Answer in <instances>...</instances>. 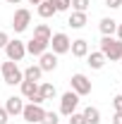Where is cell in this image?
Instances as JSON below:
<instances>
[{"mask_svg": "<svg viewBox=\"0 0 122 124\" xmlns=\"http://www.w3.org/2000/svg\"><path fill=\"white\" fill-rule=\"evenodd\" d=\"M105 55H103V53H101V50H98V53H89V55H86V64H89V67H91V69H103V64H105Z\"/></svg>", "mask_w": 122, "mask_h": 124, "instance_id": "cell-13", "label": "cell"}, {"mask_svg": "<svg viewBox=\"0 0 122 124\" xmlns=\"http://www.w3.org/2000/svg\"><path fill=\"white\" fill-rule=\"evenodd\" d=\"M19 88H22V95L24 98H34L36 93H38V84L36 81H26V79H22V84H19Z\"/></svg>", "mask_w": 122, "mask_h": 124, "instance_id": "cell-15", "label": "cell"}, {"mask_svg": "<svg viewBox=\"0 0 122 124\" xmlns=\"http://www.w3.org/2000/svg\"><path fill=\"white\" fill-rule=\"evenodd\" d=\"M53 5H55V10H58V12H65V10H70V7H72V0H53Z\"/></svg>", "mask_w": 122, "mask_h": 124, "instance_id": "cell-24", "label": "cell"}, {"mask_svg": "<svg viewBox=\"0 0 122 124\" xmlns=\"http://www.w3.org/2000/svg\"><path fill=\"white\" fill-rule=\"evenodd\" d=\"M29 2H31V5H38V2H41V0H29Z\"/></svg>", "mask_w": 122, "mask_h": 124, "instance_id": "cell-34", "label": "cell"}, {"mask_svg": "<svg viewBox=\"0 0 122 124\" xmlns=\"http://www.w3.org/2000/svg\"><path fill=\"white\" fill-rule=\"evenodd\" d=\"M48 46H50V41H43V38H36V36H34L29 43H26V53L36 55V57H41V55L48 50Z\"/></svg>", "mask_w": 122, "mask_h": 124, "instance_id": "cell-9", "label": "cell"}, {"mask_svg": "<svg viewBox=\"0 0 122 124\" xmlns=\"http://www.w3.org/2000/svg\"><path fill=\"white\" fill-rule=\"evenodd\" d=\"M70 53H72L74 57H86V55H89V41H84V38H77V41H72Z\"/></svg>", "mask_w": 122, "mask_h": 124, "instance_id": "cell-12", "label": "cell"}, {"mask_svg": "<svg viewBox=\"0 0 122 124\" xmlns=\"http://www.w3.org/2000/svg\"><path fill=\"white\" fill-rule=\"evenodd\" d=\"M70 84H72V91H74L77 95H89V93H91V81H89L86 74H72Z\"/></svg>", "mask_w": 122, "mask_h": 124, "instance_id": "cell-7", "label": "cell"}, {"mask_svg": "<svg viewBox=\"0 0 122 124\" xmlns=\"http://www.w3.org/2000/svg\"><path fill=\"white\" fill-rule=\"evenodd\" d=\"M7 119H10L7 110H5V108H0V124H7Z\"/></svg>", "mask_w": 122, "mask_h": 124, "instance_id": "cell-29", "label": "cell"}, {"mask_svg": "<svg viewBox=\"0 0 122 124\" xmlns=\"http://www.w3.org/2000/svg\"><path fill=\"white\" fill-rule=\"evenodd\" d=\"M115 33H117V38L122 41V24H117V31H115Z\"/></svg>", "mask_w": 122, "mask_h": 124, "instance_id": "cell-32", "label": "cell"}, {"mask_svg": "<svg viewBox=\"0 0 122 124\" xmlns=\"http://www.w3.org/2000/svg\"><path fill=\"white\" fill-rule=\"evenodd\" d=\"M38 93H41V95H43V100H53V98H55V86H53V84H38Z\"/></svg>", "mask_w": 122, "mask_h": 124, "instance_id": "cell-20", "label": "cell"}, {"mask_svg": "<svg viewBox=\"0 0 122 124\" xmlns=\"http://www.w3.org/2000/svg\"><path fill=\"white\" fill-rule=\"evenodd\" d=\"M38 124H60V117H58V112H46Z\"/></svg>", "mask_w": 122, "mask_h": 124, "instance_id": "cell-23", "label": "cell"}, {"mask_svg": "<svg viewBox=\"0 0 122 124\" xmlns=\"http://www.w3.org/2000/svg\"><path fill=\"white\" fill-rule=\"evenodd\" d=\"M22 74H24V79H26V81H36V84H38V81H41V74H43V69H41L38 64H29Z\"/></svg>", "mask_w": 122, "mask_h": 124, "instance_id": "cell-17", "label": "cell"}, {"mask_svg": "<svg viewBox=\"0 0 122 124\" xmlns=\"http://www.w3.org/2000/svg\"><path fill=\"white\" fill-rule=\"evenodd\" d=\"M67 24L72 29H84L86 26V12H72L70 19H67Z\"/></svg>", "mask_w": 122, "mask_h": 124, "instance_id": "cell-16", "label": "cell"}, {"mask_svg": "<svg viewBox=\"0 0 122 124\" xmlns=\"http://www.w3.org/2000/svg\"><path fill=\"white\" fill-rule=\"evenodd\" d=\"M43 115H46L43 105H36V103H29V105H24V110H22L24 122H29V124H38L43 119Z\"/></svg>", "mask_w": 122, "mask_h": 124, "instance_id": "cell-3", "label": "cell"}, {"mask_svg": "<svg viewBox=\"0 0 122 124\" xmlns=\"http://www.w3.org/2000/svg\"><path fill=\"white\" fill-rule=\"evenodd\" d=\"M115 31H117V22H115V19H110V17L101 19V33H103V36H113Z\"/></svg>", "mask_w": 122, "mask_h": 124, "instance_id": "cell-18", "label": "cell"}, {"mask_svg": "<svg viewBox=\"0 0 122 124\" xmlns=\"http://www.w3.org/2000/svg\"><path fill=\"white\" fill-rule=\"evenodd\" d=\"M7 2H10V5H19L22 0H7Z\"/></svg>", "mask_w": 122, "mask_h": 124, "instance_id": "cell-33", "label": "cell"}, {"mask_svg": "<svg viewBox=\"0 0 122 124\" xmlns=\"http://www.w3.org/2000/svg\"><path fill=\"white\" fill-rule=\"evenodd\" d=\"M91 5V0H72V10L74 12H86Z\"/></svg>", "mask_w": 122, "mask_h": 124, "instance_id": "cell-22", "label": "cell"}, {"mask_svg": "<svg viewBox=\"0 0 122 124\" xmlns=\"http://www.w3.org/2000/svg\"><path fill=\"white\" fill-rule=\"evenodd\" d=\"M77 105H79V95H77L74 91H67L60 98V112L65 117H70L72 112H77Z\"/></svg>", "mask_w": 122, "mask_h": 124, "instance_id": "cell-8", "label": "cell"}, {"mask_svg": "<svg viewBox=\"0 0 122 124\" xmlns=\"http://www.w3.org/2000/svg\"><path fill=\"white\" fill-rule=\"evenodd\" d=\"M31 24V12L26 10V7H19L15 12V17H12V29L17 31V33H22V31H26Z\"/></svg>", "mask_w": 122, "mask_h": 124, "instance_id": "cell-5", "label": "cell"}, {"mask_svg": "<svg viewBox=\"0 0 122 124\" xmlns=\"http://www.w3.org/2000/svg\"><path fill=\"white\" fill-rule=\"evenodd\" d=\"M31 103H36V105H43L46 100H43V95H41V93H36V95L31 98Z\"/></svg>", "mask_w": 122, "mask_h": 124, "instance_id": "cell-30", "label": "cell"}, {"mask_svg": "<svg viewBox=\"0 0 122 124\" xmlns=\"http://www.w3.org/2000/svg\"><path fill=\"white\" fill-rule=\"evenodd\" d=\"M5 53H7V60L19 62L24 55H26V43L19 41V38H15V41H10V43L5 46Z\"/></svg>", "mask_w": 122, "mask_h": 124, "instance_id": "cell-4", "label": "cell"}, {"mask_svg": "<svg viewBox=\"0 0 122 124\" xmlns=\"http://www.w3.org/2000/svg\"><path fill=\"white\" fill-rule=\"evenodd\" d=\"M0 72H2V81L7 84V86H17V84H22V79H24V74H22V69L17 67V62L7 60L0 64Z\"/></svg>", "mask_w": 122, "mask_h": 124, "instance_id": "cell-2", "label": "cell"}, {"mask_svg": "<svg viewBox=\"0 0 122 124\" xmlns=\"http://www.w3.org/2000/svg\"><path fill=\"white\" fill-rule=\"evenodd\" d=\"M34 36H36V38H43V41H50L53 31H50V26H48V24H38V26L34 29Z\"/></svg>", "mask_w": 122, "mask_h": 124, "instance_id": "cell-21", "label": "cell"}, {"mask_svg": "<svg viewBox=\"0 0 122 124\" xmlns=\"http://www.w3.org/2000/svg\"><path fill=\"white\" fill-rule=\"evenodd\" d=\"M70 124H86V119H84L81 112H72L70 115Z\"/></svg>", "mask_w": 122, "mask_h": 124, "instance_id": "cell-25", "label": "cell"}, {"mask_svg": "<svg viewBox=\"0 0 122 124\" xmlns=\"http://www.w3.org/2000/svg\"><path fill=\"white\" fill-rule=\"evenodd\" d=\"M81 115H84L86 124H101V112H98V108H91V105H89Z\"/></svg>", "mask_w": 122, "mask_h": 124, "instance_id": "cell-19", "label": "cell"}, {"mask_svg": "<svg viewBox=\"0 0 122 124\" xmlns=\"http://www.w3.org/2000/svg\"><path fill=\"white\" fill-rule=\"evenodd\" d=\"M38 67H41L43 72H53V69L58 67V55H55V53H48V50H46V53L38 57Z\"/></svg>", "mask_w": 122, "mask_h": 124, "instance_id": "cell-10", "label": "cell"}, {"mask_svg": "<svg viewBox=\"0 0 122 124\" xmlns=\"http://www.w3.org/2000/svg\"><path fill=\"white\" fill-rule=\"evenodd\" d=\"M50 46H53V53L55 55H65V53H70V46H72V41H70V36L67 33H53L50 36Z\"/></svg>", "mask_w": 122, "mask_h": 124, "instance_id": "cell-6", "label": "cell"}, {"mask_svg": "<svg viewBox=\"0 0 122 124\" xmlns=\"http://www.w3.org/2000/svg\"><path fill=\"white\" fill-rule=\"evenodd\" d=\"M105 7H110V10H117V7H122V0H105Z\"/></svg>", "mask_w": 122, "mask_h": 124, "instance_id": "cell-27", "label": "cell"}, {"mask_svg": "<svg viewBox=\"0 0 122 124\" xmlns=\"http://www.w3.org/2000/svg\"><path fill=\"white\" fill-rule=\"evenodd\" d=\"M101 53L105 55V60H122V41L113 36L101 38Z\"/></svg>", "mask_w": 122, "mask_h": 124, "instance_id": "cell-1", "label": "cell"}, {"mask_svg": "<svg viewBox=\"0 0 122 124\" xmlns=\"http://www.w3.org/2000/svg\"><path fill=\"white\" fill-rule=\"evenodd\" d=\"M113 108H115V112H122V93L113 98Z\"/></svg>", "mask_w": 122, "mask_h": 124, "instance_id": "cell-26", "label": "cell"}, {"mask_svg": "<svg viewBox=\"0 0 122 124\" xmlns=\"http://www.w3.org/2000/svg\"><path fill=\"white\" fill-rule=\"evenodd\" d=\"M113 124H122V112H115V117H113Z\"/></svg>", "mask_w": 122, "mask_h": 124, "instance_id": "cell-31", "label": "cell"}, {"mask_svg": "<svg viewBox=\"0 0 122 124\" xmlns=\"http://www.w3.org/2000/svg\"><path fill=\"white\" fill-rule=\"evenodd\" d=\"M5 110H7V115H22L24 100H22L19 95H10V98L5 100Z\"/></svg>", "mask_w": 122, "mask_h": 124, "instance_id": "cell-11", "label": "cell"}, {"mask_svg": "<svg viewBox=\"0 0 122 124\" xmlns=\"http://www.w3.org/2000/svg\"><path fill=\"white\" fill-rule=\"evenodd\" d=\"M53 15H58V10H55L53 0H41V2H38V17L48 19V17H53Z\"/></svg>", "mask_w": 122, "mask_h": 124, "instance_id": "cell-14", "label": "cell"}, {"mask_svg": "<svg viewBox=\"0 0 122 124\" xmlns=\"http://www.w3.org/2000/svg\"><path fill=\"white\" fill-rule=\"evenodd\" d=\"M7 43H10V36H7L5 31H0V48H5Z\"/></svg>", "mask_w": 122, "mask_h": 124, "instance_id": "cell-28", "label": "cell"}]
</instances>
